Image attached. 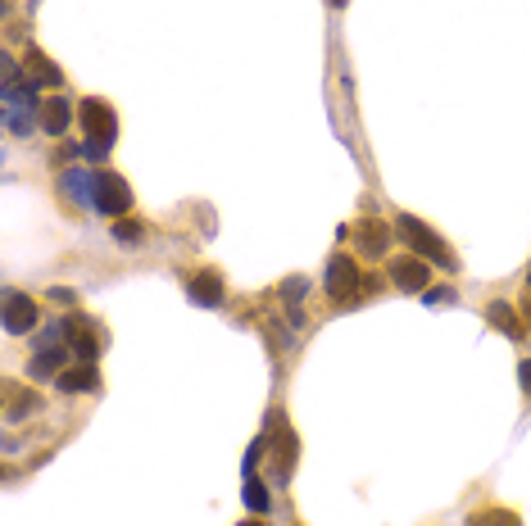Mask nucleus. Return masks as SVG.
<instances>
[{
  "mask_svg": "<svg viewBox=\"0 0 531 526\" xmlns=\"http://www.w3.org/2000/svg\"><path fill=\"white\" fill-rule=\"evenodd\" d=\"M377 286H382V282H377V277H368V268L359 259H350V254H332V259H327V273H323L327 300L359 304V300H373Z\"/></svg>",
  "mask_w": 531,
  "mask_h": 526,
  "instance_id": "obj_1",
  "label": "nucleus"
},
{
  "mask_svg": "<svg viewBox=\"0 0 531 526\" xmlns=\"http://www.w3.org/2000/svg\"><path fill=\"white\" fill-rule=\"evenodd\" d=\"M78 123H82V132H87V159H105L109 146H114V137H118L114 105L100 100V96L78 100Z\"/></svg>",
  "mask_w": 531,
  "mask_h": 526,
  "instance_id": "obj_2",
  "label": "nucleus"
},
{
  "mask_svg": "<svg viewBox=\"0 0 531 526\" xmlns=\"http://www.w3.org/2000/svg\"><path fill=\"white\" fill-rule=\"evenodd\" d=\"M395 232H400L404 241H409V250H413V254H423V259L432 263V268H441V273H454V268H459V259H454L450 245H445L441 236H436L427 223H418L413 214H395Z\"/></svg>",
  "mask_w": 531,
  "mask_h": 526,
  "instance_id": "obj_3",
  "label": "nucleus"
},
{
  "mask_svg": "<svg viewBox=\"0 0 531 526\" xmlns=\"http://www.w3.org/2000/svg\"><path fill=\"white\" fill-rule=\"evenodd\" d=\"M64 345H69V354L78 363H96L109 345V332L87 313H73V318H64Z\"/></svg>",
  "mask_w": 531,
  "mask_h": 526,
  "instance_id": "obj_4",
  "label": "nucleus"
},
{
  "mask_svg": "<svg viewBox=\"0 0 531 526\" xmlns=\"http://www.w3.org/2000/svg\"><path fill=\"white\" fill-rule=\"evenodd\" d=\"M41 105H46V100H37V82H14V87H5V118H10L14 137H28L32 127H37Z\"/></svg>",
  "mask_w": 531,
  "mask_h": 526,
  "instance_id": "obj_5",
  "label": "nucleus"
},
{
  "mask_svg": "<svg viewBox=\"0 0 531 526\" xmlns=\"http://www.w3.org/2000/svg\"><path fill=\"white\" fill-rule=\"evenodd\" d=\"M386 277H391L395 291H409V295H427L432 291V263L423 259V254H395L391 263H386Z\"/></svg>",
  "mask_w": 531,
  "mask_h": 526,
  "instance_id": "obj_6",
  "label": "nucleus"
},
{
  "mask_svg": "<svg viewBox=\"0 0 531 526\" xmlns=\"http://www.w3.org/2000/svg\"><path fill=\"white\" fill-rule=\"evenodd\" d=\"M268 449H273V477L286 481L295 472V458H300V440H295L291 422L282 413H273V422H268Z\"/></svg>",
  "mask_w": 531,
  "mask_h": 526,
  "instance_id": "obj_7",
  "label": "nucleus"
},
{
  "mask_svg": "<svg viewBox=\"0 0 531 526\" xmlns=\"http://www.w3.org/2000/svg\"><path fill=\"white\" fill-rule=\"evenodd\" d=\"M96 209L105 218H128L132 214V186L123 173H96Z\"/></svg>",
  "mask_w": 531,
  "mask_h": 526,
  "instance_id": "obj_8",
  "label": "nucleus"
},
{
  "mask_svg": "<svg viewBox=\"0 0 531 526\" xmlns=\"http://www.w3.org/2000/svg\"><path fill=\"white\" fill-rule=\"evenodd\" d=\"M391 236H395V223L359 218V227H354V250H359V259H386V254H391Z\"/></svg>",
  "mask_w": 531,
  "mask_h": 526,
  "instance_id": "obj_9",
  "label": "nucleus"
},
{
  "mask_svg": "<svg viewBox=\"0 0 531 526\" xmlns=\"http://www.w3.org/2000/svg\"><path fill=\"white\" fill-rule=\"evenodd\" d=\"M187 295L191 304H200V309H218V304L227 300V282L218 268H196V273L187 277Z\"/></svg>",
  "mask_w": 531,
  "mask_h": 526,
  "instance_id": "obj_10",
  "label": "nucleus"
},
{
  "mask_svg": "<svg viewBox=\"0 0 531 526\" xmlns=\"http://www.w3.org/2000/svg\"><path fill=\"white\" fill-rule=\"evenodd\" d=\"M41 322V304L23 291H10L5 295V332L10 336H28L32 327Z\"/></svg>",
  "mask_w": 531,
  "mask_h": 526,
  "instance_id": "obj_11",
  "label": "nucleus"
},
{
  "mask_svg": "<svg viewBox=\"0 0 531 526\" xmlns=\"http://www.w3.org/2000/svg\"><path fill=\"white\" fill-rule=\"evenodd\" d=\"M73 123H78V105H69V96H50L46 105H41V132H46V137L64 141Z\"/></svg>",
  "mask_w": 531,
  "mask_h": 526,
  "instance_id": "obj_12",
  "label": "nucleus"
},
{
  "mask_svg": "<svg viewBox=\"0 0 531 526\" xmlns=\"http://www.w3.org/2000/svg\"><path fill=\"white\" fill-rule=\"evenodd\" d=\"M59 191H64V200L73 209H96V177L82 173V168H69V173L59 177Z\"/></svg>",
  "mask_w": 531,
  "mask_h": 526,
  "instance_id": "obj_13",
  "label": "nucleus"
},
{
  "mask_svg": "<svg viewBox=\"0 0 531 526\" xmlns=\"http://www.w3.org/2000/svg\"><path fill=\"white\" fill-rule=\"evenodd\" d=\"M23 64H28V82H37V87H64V69H59L55 59L41 55V46H28L23 50Z\"/></svg>",
  "mask_w": 531,
  "mask_h": 526,
  "instance_id": "obj_14",
  "label": "nucleus"
},
{
  "mask_svg": "<svg viewBox=\"0 0 531 526\" xmlns=\"http://www.w3.org/2000/svg\"><path fill=\"white\" fill-rule=\"evenodd\" d=\"M55 386L64 395H91V390H100V372H96V363H73V368H64L55 377Z\"/></svg>",
  "mask_w": 531,
  "mask_h": 526,
  "instance_id": "obj_15",
  "label": "nucleus"
},
{
  "mask_svg": "<svg viewBox=\"0 0 531 526\" xmlns=\"http://www.w3.org/2000/svg\"><path fill=\"white\" fill-rule=\"evenodd\" d=\"M486 322H491L495 332L509 336V341H527V322H522V313L509 309L504 300H491V304H486Z\"/></svg>",
  "mask_w": 531,
  "mask_h": 526,
  "instance_id": "obj_16",
  "label": "nucleus"
},
{
  "mask_svg": "<svg viewBox=\"0 0 531 526\" xmlns=\"http://www.w3.org/2000/svg\"><path fill=\"white\" fill-rule=\"evenodd\" d=\"M5 404H10V409H5V418H10V422H19V418H28V413L46 409L37 390H23L19 381H5Z\"/></svg>",
  "mask_w": 531,
  "mask_h": 526,
  "instance_id": "obj_17",
  "label": "nucleus"
},
{
  "mask_svg": "<svg viewBox=\"0 0 531 526\" xmlns=\"http://www.w3.org/2000/svg\"><path fill=\"white\" fill-rule=\"evenodd\" d=\"M463 526H522V517L513 513V508H504V504H482V508H472V513L463 517Z\"/></svg>",
  "mask_w": 531,
  "mask_h": 526,
  "instance_id": "obj_18",
  "label": "nucleus"
},
{
  "mask_svg": "<svg viewBox=\"0 0 531 526\" xmlns=\"http://www.w3.org/2000/svg\"><path fill=\"white\" fill-rule=\"evenodd\" d=\"M150 236V223L146 218H114V241L118 245H137Z\"/></svg>",
  "mask_w": 531,
  "mask_h": 526,
  "instance_id": "obj_19",
  "label": "nucleus"
},
{
  "mask_svg": "<svg viewBox=\"0 0 531 526\" xmlns=\"http://www.w3.org/2000/svg\"><path fill=\"white\" fill-rule=\"evenodd\" d=\"M241 495H246V504L255 508V513H268V490L259 477H246V490H241Z\"/></svg>",
  "mask_w": 531,
  "mask_h": 526,
  "instance_id": "obj_20",
  "label": "nucleus"
},
{
  "mask_svg": "<svg viewBox=\"0 0 531 526\" xmlns=\"http://www.w3.org/2000/svg\"><path fill=\"white\" fill-rule=\"evenodd\" d=\"M46 300H55L59 309H73V304H78V291H64V286H55V291H46Z\"/></svg>",
  "mask_w": 531,
  "mask_h": 526,
  "instance_id": "obj_21",
  "label": "nucleus"
},
{
  "mask_svg": "<svg viewBox=\"0 0 531 526\" xmlns=\"http://www.w3.org/2000/svg\"><path fill=\"white\" fill-rule=\"evenodd\" d=\"M518 381H522V395L531 400V359H522V363H518Z\"/></svg>",
  "mask_w": 531,
  "mask_h": 526,
  "instance_id": "obj_22",
  "label": "nucleus"
},
{
  "mask_svg": "<svg viewBox=\"0 0 531 526\" xmlns=\"http://www.w3.org/2000/svg\"><path fill=\"white\" fill-rule=\"evenodd\" d=\"M518 313H522V322H527V332H531V286L518 295Z\"/></svg>",
  "mask_w": 531,
  "mask_h": 526,
  "instance_id": "obj_23",
  "label": "nucleus"
},
{
  "mask_svg": "<svg viewBox=\"0 0 531 526\" xmlns=\"http://www.w3.org/2000/svg\"><path fill=\"white\" fill-rule=\"evenodd\" d=\"M450 300H454L450 286H436V291H427V304H450Z\"/></svg>",
  "mask_w": 531,
  "mask_h": 526,
  "instance_id": "obj_24",
  "label": "nucleus"
},
{
  "mask_svg": "<svg viewBox=\"0 0 531 526\" xmlns=\"http://www.w3.org/2000/svg\"><path fill=\"white\" fill-rule=\"evenodd\" d=\"M241 526H268V522H264V517H250V522H241Z\"/></svg>",
  "mask_w": 531,
  "mask_h": 526,
  "instance_id": "obj_25",
  "label": "nucleus"
},
{
  "mask_svg": "<svg viewBox=\"0 0 531 526\" xmlns=\"http://www.w3.org/2000/svg\"><path fill=\"white\" fill-rule=\"evenodd\" d=\"M527 286H531V263H527Z\"/></svg>",
  "mask_w": 531,
  "mask_h": 526,
  "instance_id": "obj_26",
  "label": "nucleus"
}]
</instances>
